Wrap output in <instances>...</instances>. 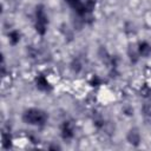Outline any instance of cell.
I'll return each mask as SVG.
<instances>
[{"mask_svg":"<svg viewBox=\"0 0 151 151\" xmlns=\"http://www.w3.org/2000/svg\"><path fill=\"white\" fill-rule=\"evenodd\" d=\"M24 119L26 123L28 124H33V125H42L46 123L47 116L46 113H44L40 110L37 109H31L28 110L25 114H24Z\"/></svg>","mask_w":151,"mask_h":151,"instance_id":"1","label":"cell"},{"mask_svg":"<svg viewBox=\"0 0 151 151\" xmlns=\"http://www.w3.org/2000/svg\"><path fill=\"white\" fill-rule=\"evenodd\" d=\"M37 22H35V29L39 34L44 35L46 33V26H47V18L45 14V11L42 6L37 7Z\"/></svg>","mask_w":151,"mask_h":151,"instance_id":"2","label":"cell"},{"mask_svg":"<svg viewBox=\"0 0 151 151\" xmlns=\"http://www.w3.org/2000/svg\"><path fill=\"white\" fill-rule=\"evenodd\" d=\"M61 136L64 139H70L73 137V129L70 122H65L61 126Z\"/></svg>","mask_w":151,"mask_h":151,"instance_id":"3","label":"cell"},{"mask_svg":"<svg viewBox=\"0 0 151 151\" xmlns=\"http://www.w3.org/2000/svg\"><path fill=\"white\" fill-rule=\"evenodd\" d=\"M127 140L129 143H131L132 145H138L140 142V136L136 130H131L127 134Z\"/></svg>","mask_w":151,"mask_h":151,"instance_id":"4","label":"cell"},{"mask_svg":"<svg viewBox=\"0 0 151 151\" xmlns=\"http://www.w3.org/2000/svg\"><path fill=\"white\" fill-rule=\"evenodd\" d=\"M138 50H139V53L142 55H144V57H146V55H149L151 53V46L147 42H145V41H143V42L139 44Z\"/></svg>","mask_w":151,"mask_h":151,"instance_id":"5","label":"cell"},{"mask_svg":"<svg viewBox=\"0 0 151 151\" xmlns=\"http://www.w3.org/2000/svg\"><path fill=\"white\" fill-rule=\"evenodd\" d=\"M37 86H38V88H40V90H47V87H48V81L46 80L45 77L40 76V77L37 78Z\"/></svg>","mask_w":151,"mask_h":151,"instance_id":"6","label":"cell"},{"mask_svg":"<svg viewBox=\"0 0 151 151\" xmlns=\"http://www.w3.org/2000/svg\"><path fill=\"white\" fill-rule=\"evenodd\" d=\"M19 39H20V34H19V32L13 31V32L9 33V41H11L12 44H17V42L19 41Z\"/></svg>","mask_w":151,"mask_h":151,"instance_id":"7","label":"cell"},{"mask_svg":"<svg viewBox=\"0 0 151 151\" xmlns=\"http://www.w3.org/2000/svg\"><path fill=\"white\" fill-rule=\"evenodd\" d=\"M11 145V136L6 132L2 133V146L4 147H9Z\"/></svg>","mask_w":151,"mask_h":151,"instance_id":"8","label":"cell"},{"mask_svg":"<svg viewBox=\"0 0 151 151\" xmlns=\"http://www.w3.org/2000/svg\"><path fill=\"white\" fill-rule=\"evenodd\" d=\"M143 111H144V113H145L146 116L151 117V105H150V104H147V105H144V107H143Z\"/></svg>","mask_w":151,"mask_h":151,"instance_id":"9","label":"cell"},{"mask_svg":"<svg viewBox=\"0 0 151 151\" xmlns=\"http://www.w3.org/2000/svg\"><path fill=\"white\" fill-rule=\"evenodd\" d=\"M99 84H100V79L94 76V78L92 79V85H93V86H97V85H99Z\"/></svg>","mask_w":151,"mask_h":151,"instance_id":"10","label":"cell"}]
</instances>
